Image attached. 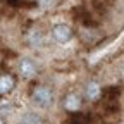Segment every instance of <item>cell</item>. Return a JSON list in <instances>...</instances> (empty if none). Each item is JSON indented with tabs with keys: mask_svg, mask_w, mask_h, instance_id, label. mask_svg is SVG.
<instances>
[{
	"mask_svg": "<svg viewBox=\"0 0 124 124\" xmlns=\"http://www.w3.org/2000/svg\"><path fill=\"white\" fill-rule=\"evenodd\" d=\"M33 100L41 105V107H46V105H50L52 102V93L48 88H45V86H38L35 91H33Z\"/></svg>",
	"mask_w": 124,
	"mask_h": 124,
	"instance_id": "6da1fadb",
	"label": "cell"
},
{
	"mask_svg": "<svg viewBox=\"0 0 124 124\" xmlns=\"http://www.w3.org/2000/svg\"><path fill=\"white\" fill-rule=\"evenodd\" d=\"M54 36H55V40H59V41H67V40H71V29H69V26H66V24H57L55 28H54Z\"/></svg>",
	"mask_w": 124,
	"mask_h": 124,
	"instance_id": "7a4b0ae2",
	"label": "cell"
},
{
	"mask_svg": "<svg viewBox=\"0 0 124 124\" xmlns=\"http://www.w3.org/2000/svg\"><path fill=\"white\" fill-rule=\"evenodd\" d=\"M21 74H23V76H26V78L33 76V74H35V64H33L31 60L24 59V60L21 62Z\"/></svg>",
	"mask_w": 124,
	"mask_h": 124,
	"instance_id": "3957f363",
	"label": "cell"
},
{
	"mask_svg": "<svg viewBox=\"0 0 124 124\" xmlns=\"http://www.w3.org/2000/svg\"><path fill=\"white\" fill-rule=\"evenodd\" d=\"M14 86V81L10 76H0V93H9Z\"/></svg>",
	"mask_w": 124,
	"mask_h": 124,
	"instance_id": "277c9868",
	"label": "cell"
},
{
	"mask_svg": "<svg viewBox=\"0 0 124 124\" xmlns=\"http://www.w3.org/2000/svg\"><path fill=\"white\" fill-rule=\"evenodd\" d=\"M81 105V100L79 97H76V95H69L66 98V108H69V110H78Z\"/></svg>",
	"mask_w": 124,
	"mask_h": 124,
	"instance_id": "5b68a950",
	"label": "cell"
},
{
	"mask_svg": "<svg viewBox=\"0 0 124 124\" xmlns=\"http://www.w3.org/2000/svg\"><path fill=\"white\" fill-rule=\"evenodd\" d=\"M21 124H41V119L35 112H28V114L23 116V122Z\"/></svg>",
	"mask_w": 124,
	"mask_h": 124,
	"instance_id": "8992f818",
	"label": "cell"
},
{
	"mask_svg": "<svg viewBox=\"0 0 124 124\" xmlns=\"http://www.w3.org/2000/svg\"><path fill=\"white\" fill-rule=\"evenodd\" d=\"M86 95H88V98H91V100L98 98V95H100V86H98L97 83H90L88 88H86Z\"/></svg>",
	"mask_w": 124,
	"mask_h": 124,
	"instance_id": "52a82bcc",
	"label": "cell"
}]
</instances>
